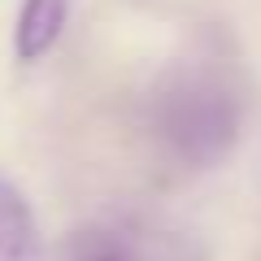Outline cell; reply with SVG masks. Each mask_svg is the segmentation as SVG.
I'll return each mask as SVG.
<instances>
[{
  "label": "cell",
  "mask_w": 261,
  "mask_h": 261,
  "mask_svg": "<svg viewBox=\"0 0 261 261\" xmlns=\"http://www.w3.org/2000/svg\"><path fill=\"white\" fill-rule=\"evenodd\" d=\"M244 122V87L222 57L170 65L148 96L152 140L183 166L205 170L231 152Z\"/></svg>",
  "instance_id": "1"
},
{
  "label": "cell",
  "mask_w": 261,
  "mask_h": 261,
  "mask_svg": "<svg viewBox=\"0 0 261 261\" xmlns=\"http://www.w3.org/2000/svg\"><path fill=\"white\" fill-rule=\"evenodd\" d=\"M61 261H205L192 240L144 222H96L65 240Z\"/></svg>",
  "instance_id": "2"
},
{
  "label": "cell",
  "mask_w": 261,
  "mask_h": 261,
  "mask_svg": "<svg viewBox=\"0 0 261 261\" xmlns=\"http://www.w3.org/2000/svg\"><path fill=\"white\" fill-rule=\"evenodd\" d=\"M74 0H22L18 27H13V57L22 65H35L39 57H48L57 48V39L65 35Z\"/></svg>",
  "instance_id": "3"
},
{
  "label": "cell",
  "mask_w": 261,
  "mask_h": 261,
  "mask_svg": "<svg viewBox=\"0 0 261 261\" xmlns=\"http://www.w3.org/2000/svg\"><path fill=\"white\" fill-rule=\"evenodd\" d=\"M39 222L27 192L0 170V261H39Z\"/></svg>",
  "instance_id": "4"
}]
</instances>
